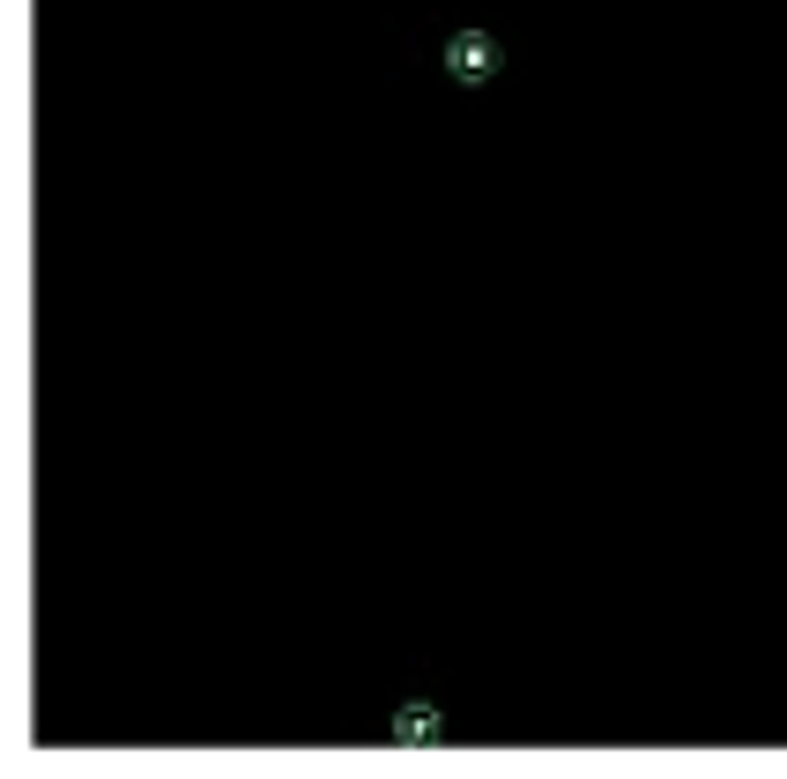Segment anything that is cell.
<instances>
[{"label": "cell", "mask_w": 787, "mask_h": 779, "mask_svg": "<svg viewBox=\"0 0 787 779\" xmlns=\"http://www.w3.org/2000/svg\"><path fill=\"white\" fill-rule=\"evenodd\" d=\"M431 735H439V713L423 706V698L394 713V742H431Z\"/></svg>", "instance_id": "7a4b0ae2"}, {"label": "cell", "mask_w": 787, "mask_h": 779, "mask_svg": "<svg viewBox=\"0 0 787 779\" xmlns=\"http://www.w3.org/2000/svg\"><path fill=\"white\" fill-rule=\"evenodd\" d=\"M446 68L461 74V82H483V74L498 68V52H491V38H476V30H468V38H453V45H446Z\"/></svg>", "instance_id": "6da1fadb"}]
</instances>
